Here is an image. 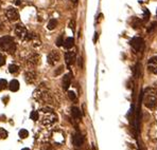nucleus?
<instances>
[{
	"mask_svg": "<svg viewBox=\"0 0 157 150\" xmlns=\"http://www.w3.org/2000/svg\"><path fill=\"white\" fill-rule=\"evenodd\" d=\"M40 122L44 126H51L57 121V115L48 108H42L38 112Z\"/></svg>",
	"mask_w": 157,
	"mask_h": 150,
	"instance_id": "f257e3e1",
	"label": "nucleus"
},
{
	"mask_svg": "<svg viewBox=\"0 0 157 150\" xmlns=\"http://www.w3.org/2000/svg\"><path fill=\"white\" fill-rule=\"evenodd\" d=\"M143 104L147 108L153 109L157 105V90L154 88H147L143 92Z\"/></svg>",
	"mask_w": 157,
	"mask_h": 150,
	"instance_id": "f03ea898",
	"label": "nucleus"
},
{
	"mask_svg": "<svg viewBox=\"0 0 157 150\" xmlns=\"http://www.w3.org/2000/svg\"><path fill=\"white\" fill-rule=\"evenodd\" d=\"M34 97L36 101H40V103H50L52 100L51 96V92L46 88L44 85H40L34 92Z\"/></svg>",
	"mask_w": 157,
	"mask_h": 150,
	"instance_id": "7ed1b4c3",
	"label": "nucleus"
},
{
	"mask_svg": "<svg viewBox=\"0 0 157 150\" xmlns=\"http://www.w3.org/2000/svg\"><path fill=\"white\" fill-rule=\"evenodd\" d=\"M0 48L6 53L13 54L16 51V43L11 36H3L0 38Z\"/></svg>",
	"mask_w": 157,
	"mask_h": 150,
	"instance_id": "20e7f679",
	"label": "nucleus"
},
{
	"mask_svg": "<svg viewBox=\"0 0 157 150\" xmlns=\"http://www.w3.org/2000/svg\"><path fill=\"white\" fill-rule=\"evenodd\" d=\"M15 34L18 37L20 40H26L27 37H28V31H27L26 26L21 23L15 26Z\"/></svg>",
	"mask_w": 157,
	"mask_h": 150,
	"instance_id": "39448f33",
	"label": "nucleus"
},
{
	"mask_svg": "<svg viewBox=\"0 0 157 150\" xmlns=\"http://www.w3.org/2000/svg\"><path fill=\"white\" fill-rule=\"evenodd\" d=\"M24 61H26L30 67H35L39 61V55L34 52L28 53L26 58H24Z\"/></svg>",
	"mask_w": 157,
	"mask_h": 150,
	"instance_id": "423d86ee",
	"label": "nucleus"
},
{
	"mask_svg": "<svg viewBox=\"0 0 157 150\" xmlns=\"http://www.w3.org/2000/svg\"><path fill=\"white\" fill-rule=\"evenodd\" d=\"M130 43H131L132 48H133L136 52H141V51L143 50V48H144V41H143V39L140 38V37H134V38L130 41Z\"/></svg>",
	"mask_w": 157,
	"mask_h": 150,
	"instance_id": "0eeeda50",
	"label": "nucleus"
},
{
	"mask_svg": "<svg viewBox=\"0 0 157 150\" xmlns=\"http://www.w3.org/2000/svg\"><path fill=\"white\" fill-rule=\"evenodd\" d=\"M5 16H6V18H8V20L14 22V21H17L19 19V13L16 9L9 8V9H6V11H5Z\"/></svg>",
	"mask_w": 157,
	"mask_h": 150,
	"instance_id": "6e6552de",
	"label": "nucleus"
},
{
	"mask_svg": "<svg viewBox=\"0 0 157 150\" xmlns=\"http://www.w3.org/2000/svg\"><path fill=\"white\" fill-rule=\"evenodd\" d=\"M52 141L57 145H62L65 142V136L60 130H55L52 132Z\"/></svg>",
	"mask_w": 157,
	"mask_h": 150,
	"instance_id": "1a4fd4ad",
	"label": "nucleus"
},
{
	"mask_svg": "<svg viewBox=\"0 0 157 150\" xmlns=\"http://www.w3.org/2000/svg\"><path fill=\"white\" fill-rule=\"evenodd\" d=\"M47 60H48V63L51 66H54L55 63H59L60 60V53L57 51H52L50 54L47 57Z\"/></svg>",
	"mask_w": 157,
	"mask_h": 150,
	"instance_id": "9d476101",
	"label": "nucleus"
},
{
	"mask_svg": "<svg viewBox=\"0 0 157 150\" xmlns=\"http://www.w3.org/2000/svg\"><path fill=\"white\" fill-rule=\"evenodd\" d=\"M148 69L151 73L157 74V56H153L148 61Z\"/></svg>",
	"mask_w": 157,
	"mask_h": 150,
	"instance_id": "9b49d317",
	"label": "nucleus"
},
{
	"mask_svg": "<svg viewBox=\"0 0 157 150\" xmlns=\"http://www.w3.org/2000/svg\"><path fill=\"white\" fill-rule=\"evenodd\" d=\"M73 144L77 147H81L83 144H84V136L80 133V132H77L73 136Z\"/></svg>",
	"mask_w": 157,
	"mask_h": 150,
	"instance_id": "f8f14e48",
	"label": "nucleus"
},
{
	"mask_svg": "<svg viewBox=\"0 0 157 150\" xmlns=\"http://www.w3.org/2000/svg\"><path fill=\"white\" fill-rule=\"evenodd\" d=\"M65 60H66V63L68 66H71L75 60V53L72 52V51H69L65 54Z\"/></svg>",
	"mask_w": 157,
	"mask_h": 150,
	"instance_id": "ddd939ff",
	"label": "nucleus"
},
{
	"mask_svg": "<svg viewBox=\"0 0 157 150\" xmlns=\"http://www.w3.org/2000/svg\"><path fill=\"white\" fill-rule=\"evenodd\" d=\"M24 79L28 84H33L35 80H36V73L32 71H29L24 74Z\"/></svg>",
	"mask_w": 157,
	"mask_h": 150,
	"instance_id": "4468645a",
	"label": "nucleus"
},
{
	"mask_svg": "<svg viewBox=\"0 0 157 150\" xmlns=\"http://www.w3.org/2000/svg\"><path fill=\"white\" fill-rule=\"evenodd\" d=\"M70 84H71V74H66L63 77V89L68 90Z\"/></svg>",
	"mask_w": 157,
	"mask_h": 150,
	"instance_id": "2eb2a0df",
	"label": "nucleus"
},
{
	"mask_svg": "<svg viewBox=\"0 0 157 150\" xmlns=\"http://www.w3.org/2000/svg\"><path fill=\"white\" fill-rule=\"evenodd\" d=\"M71 114H72V118H75V120L78 121V120H81V118H82V115H81V111L77 107L71 108Z\"/></svg>",
	"mask_w": 157,
	"mask_h": 150,
	"instance_id": "dca6fc26",
	"label": "nucleus"
},
{
	"mask_svg": "<svg viewBox=\"0 0 157 150\" xmlns=\"http://www.w3.org/2000/svg\"><path fill=\"white\" fill-rule=\"evenodd\" d=\"M73 45H75V39H73L72 37H68V38L63 43V46H64L66 49H71V48L73 47Z\"/></svg>",
	"mask_w": 157,
	"mask_h": 150,
	"instance_id": "f3484780",
	"label": "nucleus"
},
{
	"mask_svg": "<svg viewBox=\"0 0 157 150\" xmlns=\"http://www.w3.org/2000/svg\"><path fill=\"white\" fill-rule=\"evenodd\" d=\"M9 88H10L11 91L16 92L17 90L19 89V83L16 80V79H13V80L11 81L10 84H9Z\"/></svg>",
	"mask_w": 157,
	"mask_h": 150,
	"instance_id": "a211bd4d",
	"label": "nucleus"
},
{
	"mask_svg": "<svg viewBox=\"0 0 157 150\" xmlns=\"http://www.w3.org/2000/svg\"><path fill=\"white\" fill-rule=\"evenodd\" d=\"M57 23H59V22H57V19L52 18L48 23V29H49V30H54V29L57 26Z\"/></svg>",
	"mask_w": 157,
	"mask_h": 150,
	"instance_id": "6ab92c4d",
	"label": "nucleus"
},
{
	"mask_svg": "<svg viewBox=\"0 0 157 150\" xmlns=\"http://www.w3.org/2000/svg\"><path fill=\"white\" fill-rule=\"evenodd\" d=\"M18 66L17 65H10L9 66V72L10 73H16V72H18Z\"/></svg>",
	"mask_w": 157,
	"mask_h": 150,
	"instance_id": "aec40b11",
	"label": "nucleus"
},
{
	"mask_svg": "<svg viewBox=\"0 0 157 150\" xmlns=\"http://www.w3.org/2000/svg\"><path fill=\"white\" fill-rule=\"evenodd\" d=\"M30 118H31V120H33V121L39 120L38 111H32V112H31V114H30Z\"/></svg>",
	"mask_w": 157,
	"mask_h": 150,
	"instance_id": "412c9836",
	"label": "nucleus"
},
{
	"mask_svg": "<svg viewBox=\"0 0 157 150\" xmlns=\"http://www.w3.org/2000/svg\"><path fill=\"white\" fill-rule=\"evenodd\" d=\"M28 135H29V132L27 131V130L21 129V130L19 131V136H20V138H28Z\"/></svg>",
	"mask_w": 157,
	"mask_h": 150,
	"instance_id": "4be33fe9",
	"label": "nucleus"
},
{
	"mask_svg": "<svg viewBox=\"0 0 157 150\" xmlns=\"http://www.w3.org/2000/svg\"><path fill=\"white\" fill-rule=\"evenodd\" d=\"M6 86H8V81L5 79H0V91L5 89Z\"/></svg>",
	"mask_w": 157,
	"mask_h": 150,
	"instance_id": "5701e85b",
	"label": "nucleus"
},
{
	"mask_svg": "<svg viewBox=\"0 0 157 150\" xmlns=\"http://www.w3.org/2000/svg\"><path fill=\"white\" fill-rule=\"evenodd\" d=\"M6 136H8L6 130H4L3 128H0V138H6Z\"/></svg>",
	"mask_w": 157,
	"mask_h": 150,
	"instance_id": "b1692460",
	"label": "nucleus"
},
{
	"mask_svg": "<svg viewBox=\"0 0 157 150\" xmlns=\"http://www.w3.org/2000/svg\"><path fill=\"white\" fill-rule=\"evenodd\" d=\"M68 96H69V98H70L71 101H75V98H77V95H75V92H72V91H69L68 92Z\"/></svg>",
	"mask_w": 157,
	"mask_h": 150,
	"instance_id": "393cba45",
	"label": "nucleus"
},
{
	"mask_svg": "<svg viewBox=\"0 0 157 150\" xmlns=\"http://www.w3.org/2000/svg\"><path fill=\"white\" fill-rule=\"evenodd\" d=\"M57 47H60V46H63V37L60 36L59 39L57 40Z\"/></svg>",
	"mask_w": 157,
	"mask_h": 150,
	"instance_id": "a878e982",
	"label": "nucleus"
},
{
	"mask_svg": "<svg viewBox=\"0 0 157 150\" xmlns=\"http://www.w3.org/2000/svg\"><path fill=\"white\" fill-rule=\"evenodd\" d=\"M4 63H5V58H4L3 56H0V67L3 66Z\"/></svg>",
	"mask_w": 157,
	"mask_h": 150,
	"instance_id": "bb28decb",
	"label": "nucleus"
},
{
	"mask_svg": "<svg viewBox=\"0 0 157 150\" xmlns=\"http://www.w3.org/2000/svg\"><path fill=\"white\" fill-rule=\"evenodd\" d=\"M62 72H63V67H62V66H60V67L59 68V70H57V71L55 72V75H57V74L62 73Z\"/></svg>",
	"mask_w": 157,
	"mask_h": 150,
	"instance_id": "cd10ccee",
	"label": "nucleus"
},
{
	"mask_svg": "<svg viewBox=\"0 0 157 150\" xmlns=\"http://www.w3.org/2000/svg\"><path fill=\"white\" fill-rule=\"evenodd\" d=\"M157 26V23L156 22H154V23H152V26H151V29H150V30H148V32H151L152 30H153L154 28H155V26Z\"/></svg>",
	"mask_w": 157,
	"mask_h": 150,
	"instance_id": "c85d7f7f",
	"label": "nucleus"
},
{
	"mask_svg": "<svg viewBox=\"0 0 157 150\" xmlns=\"http://www.w3.org/2000/svg\"><path fill=\"white\" fill-rule=\"evenodd\" d=\"M2 30H4V23L0 20V31H2Z\"/></svg>",
	"mask_w": 157,
	"mask_h": 150,
	"instance_id": "c756f323",
	"label": "nucleus"
},
{
	"mask_svg": "<svg viewBox=\"0 0 157 150\" xmlns=\"http://www.w3.org/2000/svg\"><path fill=\"white\" fill-rule=\"evenodd\" d=\"M70 28L72 29V30H75V21H71L70 22Z\"/></svg>",
	"mask_w": 157,
	"mask_h": 150,
	"instance_id": "7c9ffc66",
	"label": "nucleus"
},
{
	"mask_svg": "<svg viewBox=\"0 0 157 150\" xmlns=\"http://www.w3.org/2000/svg\"><path fill=\"white\" fill-rule=\"evenodd\" d=\"M15 4H16V5H19V4H21V0H15Z\"/></svg>",
	"mask_w": 157,
	"mask_h": 150,
	"instance_id": "2f4dec72",
	"label": "nucleus"
},
{
	"mask_svg": "<svg viewBox=\"0 0 157 150\" xmlns=\"http://www.w3.org/2000/svg\"><path fill=\"white\" fill-rule=\"evenodd\" d=\"M71 1H72L73 3H77V2H78V0H71Z\"/></svg>",
	"mask_w": 157,
	"mask_h": 150,
	"instance_id": "473e14b6",
	"label": "nucleus"
},
{
	"mask_svg": "<svg viewBox=\"0 0 157 150\" xmlns=\"http://www.w3.org/2000/svg\"><path fill=\"white\" fill-rule=\"evenodd\" d=\"M21 150H30L29 148H24V149H21Z\"/></svg>",
	"mask_w": 157,
	"mask_h": 150,
	"instance_id": "72a5a7b5",
	"label": "nucleus"
},
{
	"mask_svg": "<svg viewBox=\"0 0 157 150\" xmlns=\"http://www.w3.org/2000/svg\"><path fill=\"white\" fill-rule=\"evenodd\" d=\"M156 16H157V10H156Z\"/></svg>",
	"mask_w": 157,
	"mask_h": 150,
	"instance_id": "f704fd0d",
	"label": "nucleus"
}]
</instances>
